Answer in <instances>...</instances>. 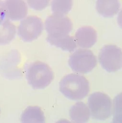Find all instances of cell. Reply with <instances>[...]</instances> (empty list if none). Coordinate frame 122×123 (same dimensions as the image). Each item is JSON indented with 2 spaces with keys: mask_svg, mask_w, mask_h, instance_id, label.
<instances>
[{
  "mask_svg": "<svg viewBox=\"0 0 122 123\" xmlns=\"http://www.w3.org/2000/svg\"><path fill=\"white\" fill-rule=\"evenodd\" d=\"M60 92L67 99L79 100L88 95L90 85L86 77L76 74L65 76L59 82Z\"/></svg>",
  "mask_w": 122,
  "mask_h": 123,
  "instance_id": "1",
  "label": "cell"
},
{
  "mask_svg": "<svg viewBox=\"0 0 122 123\" xmlns=\"http://www.w3.org/2000/svg\"><path fill=\"white\" fill-rule=\"evenodd\" d=\"M27 81L34 89L46 88L54 79V73L47 64L42 61H35L28 66L26 72Z\"/></svg>",
  "mask_w": 122,
  "mask_h": 123,
  "instance_id": "2",
  "label": "cell"
},
{
  "mask_svg": "<svg viewBox=\"0 0 122 123\" xmlns=\"http://www.w3.org/2000/svg\"><path fill=\"white\" fill-rule=\"evenodd\" d=\"M88 105L93 119L104 121L111 116V99L104 92H95L92 94L88 99Z\"/></svg>",
  "mask_w": 122,
  "mask_h": 123,
  "instance_id": "3",
  "label": "cell"
},
{
  "mask_svg": "<svg viewBox=\"0 0 122 123\" xmlns=\"http://www.w3.org/2000/svg\"><path fill=\"white\" fill-rule=\"evenodd\" d=\"M69 64L76 73L86 74L97 66V60L91 50L78 49L70 56Z\"/></svg>",
  "mask_w": 122,
  "mask_h": 123,
  "instance_id": "4",
  "label": "cell"
},
{
  "mask_svg": "<svg viewBox=\"0 0 122 123\" xmlns=\"http://www.w3.org/2000/svg\"><path fill=\"white\" fill-rule=\"evenodd\" d=\"M21 56L18 51L11 50L0 58V73L8 80H20L23 76L22 70L18 67Z\"/></svg>",
  "mask_w": 122,
  "mask_h": 123,
  "instance_id": "5",
  "label": "cell"
},
{
  "mask_svg": "<svg viewBox=\"0 0 122 123\" xmlns=\"http://www.w3.org/2000/svg\"><path fill=\"white\" fill-rule=\"evenodd\" d=\"M99 64L108 72H114L122 68V50L116 45H106L98 55Z\"/></svg>",
  "mask_w": 122,
  "mask_h": 123,
  "instance_id": "6",
  "label": "cell"
},
{
  "mask_svg": "<svg viewBox=\"0 0 122 123\" xmlns=\"http://www.w3.org/2000/svg\"><path fill=\"white\" fill-rule=\"evenodd\" d=\"M43 30V23L41 18L35 15H30L23 18L18 28V34L26 42L38 39Z\"/></svg>",
  "mask_w": 122,
  "mask_h": 123,
  "instance_id": "7",
  "label": "cell"
},
{
  "mask_svg": "<svg viewBox=\"0 0 122 123\" xmlns=\"http://www.w3.org/2000/svg\"><path fill=\"white\" fill-rule=\"evenodd\" d=\"M46 31L48 37H59L69 35L73 30V24L71 20L64 15L52 14L46 19Z\"/></svg>",
  "mask_w": 122,
  "mask_h": 123,
  "instance_id": "8",
  "label": "cell"
},
{
  "mask_svg": "<svg viewBox=\"0 0 122 123\" xmlns=\"http://www.w3.org/2000/svg\"><path fill=\"white\" fill-rule=\"evenodd\" d=\"M9 20H23L28 14V6L24 0H5L4 1Z\"/></svg>",
  "mask_w": 122,
  "mask_h": 123,
  "instance_id": "9",
  "label": "cell"
},
{
  "mask_svg": "<svg viewBox=\"0 0 122 123\" xmlns=\"http://www.w3.org/2000/svg\"><path fill=\"white\" fill-rule=\"evenodd\" d=\"M98 39L96 30L91 26H82L77 30L75 36L76 45L81 48L89 49L95 44Z\"/></svg>",
  "mask_w": 122,
  "mask_h": 123,
  "instance_id": "10",
  "label": "cell"
},
{
  "mask_svg": "<svg viewBox=\"0 0 122 123\" xmlns=\"http://www.w3.org/2000/svg\"><path fill=\"white\" fill-rule=\"evenodd\" d=\"M120 7L119 0H97L96 3V9L98 14L106 18L116 15Z\"/></svg>",
  "mask_w": 122,
  "mask_h": 123,
  "instance_id": "11",
  "label": "cell"
},
{
  "mask_svg": "<svg viewBox=\"0 0 122 123\" xmlns=\"http://www.w3.org/2000/svg\"><path fill=\"white\" fill-rule=\"evenodd\" d=\"M70 118L75 123H86L90 118V110L82 102H78L71 106L69 111Z\"/></svg>",
  "mask_w": 122,
  "mask_h": 123,
  "instance_id": "12",
  "label": "cell"
},
{
  "mask_svg": "<svg viewBox=\"0 0 122 123\" xmlns=\"http://www.w3.org/2000/svg\"><path fill=\"white\" fill-rule=\"evenodd\" d=\"M47 42L51 45L60 48L64 51L72 52L76 49L77 45L75 38L69 35L59 37H47Z\"/></svg>",
  "mask_w": 122,
  "mask_h": 123,
  "instance_id": "13",
  "label": "cell"
},
{
  "mask_svg": "<svg viewBox=\"0 0 122 123\" xmlns=\"http://www.w3.org/2000/svg\"><path fill=\"white\" fill-rule=\"evenodd\" d=\"M22 123H45L44 113L38 106H29L21 115Z\"/></svg>",
  "mask_w": 122,
  "mask_h": 123,
  "instance_id": "14",
  "label": "cell"
},
{
  "mask_svg": "<svg viewBox=\"0 0 122 123\" xmlns=\"http://www.w3.org/2000/svg\"><path fill=\"white\" fill-rule=\"evenodd\" d=\"M17 33L16 26L9 20L0 25V45H5L12 42Z\"/></svg>",
  "mask_w": 122,
  "mask_h": 123,
  "instance_id": "15",
  "label": "cell"
},
{
  "mask_svg": "<svg viewBox=\"0 0 122 123\" xmlns=\"http://www.w3.org/2000/svg\"><path fill=\"white\" fill-rule=\"evenodd\" d=\"M73 0H52L51 9L54 14L67 15L73 6Z\"/></svg>",
  "mask_w": 122,
  "mask_h": 123,
  "instance_id": "16",
  "label": "cell"
},
{
  "mask_svg": "<svg viewBox=\"0 0 122 123\" xmlns=\"http://www.w3.org/2000/svg\"><path fill=\"white\" fill-rule=\"evenodd\" d=\"M31 8L35 11H42L49 5L50 0H26Z\"/></svg>",
  "mask_w": 122,
  "mask_h": 123,
  "instance_id": "17",
  "label": "cell"
},
{
  "mask_svg": "<svg viewBox=\"0 0 122 123\" xmlns=\"http://www.w3.org/2000/svg\"><path fill=\"white\" fill-rule=\"evenodd\" d=\"M7 20H9V19L7 18L4 3L3 1L0 0V25H1Z\"/></svg>",
  "mask_w": 122,
  "mask_h": 123,
  "instance_id": "18",
  "label": "cell"
},
{
  "mask_svg": "<svg viewBox=\"0 0 122 123\" xmlns=\"http://www.w3.org/2000/svg\"><path fill=\"white\" fill-rule=\"evenodd\" d=\"M0 113H1V110H0Z\"/></svg>",
  "mask_w": 122,
  "mask_h": 123,
  "instance_id": "19",
  "label": "cell"
}]
</instances>
